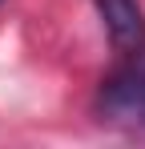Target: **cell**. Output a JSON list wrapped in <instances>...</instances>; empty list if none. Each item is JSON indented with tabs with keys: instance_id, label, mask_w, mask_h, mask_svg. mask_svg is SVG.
I'll use <instances>...</instances> for the list:
<instances>
[{
	"instance_id": "1",
	"label": "cell",
	"mask_w": 145,
	"mask_h": 149,
	"mask_svg": "<svg viewBox=\"0 0 145 149\" xmlns=\"http://www.w3.org/2000/svg\"><path fill=\"white\" fill-rule=\"evenodd\" d=\"M101 121L121 129H145V65H125L97 93Z\"/></svg>"
},
{
	"instance_id": "2",
	"label": "cell",
	"mask_w": 145,
	"mask_h": 149,
	"mask_svg": "<svg viewBox=\"0 0 145 149\" xmlns=\"http://www.w3.org/2000/svg\"><path fill=\"white\" fill-rule=\"evenodd\" d=\"M101 20L109 28V40L121 52H141L145 49V12L137 0H97Z\"/></svg>"
}]
</instances>
